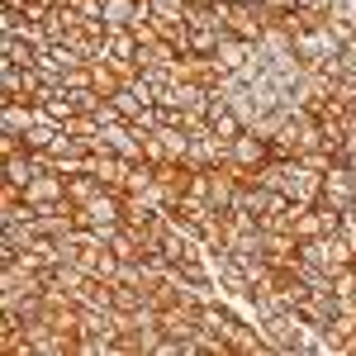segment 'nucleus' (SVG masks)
I'll return each instance as SVG.
<instances>
[{
	"instance_id": "obj_11",
	"label": "nucleus",
	"mask_w": 356,
	"mask_h": 356,
	"mask_svg": "<svg viewBox=\"0 0 356 356\" xmlns=\"http://www.w3.org/2000/svg\"><path fill=\"white\" fill-rule=\"evenodd\" d=\"M138 48H143V43H138L134 29H110V33H105V53L110 57H138Z\"/></svg>"
},
{
	"instance_id": "obj_13",
	"label": "nucleus",
	"mask_w": 356,
	"mask_h": 356,
	"mask_svg": "<svg viewBox=\"0 0 356 356\" xmlns=\"http://www.w3.org/2000/svg\"><path fill=\"white\" fill-rule=\"evenodd\" d=\"M138 15V0H105V29H129Z\"/></svg>"
},
{
	"instance_id": "obj_6",
	"label": "nucleus",
	"mask_w": 356,
	"mask_h": 356,
	"mask_svg": "<svg viewBox=\"0 0 356 356\" xmlns=\"http://www.w3.org/2000/svg\"><path fill=\"white\" fill-rule=\"evenodd\" d=\"M90 171L105 181V191H129V171H134V162H124L119 152H90Z\"/></svg>"
},
{
	"instance_id": "obj_3",
	"label": "nucleus",
	"mask_w": 356,
	"mask_h": 356,
	"mask_svg": "<svg viewBox=\"0 0 356 356\" xmlns=\"http://www.w3.org/2000/svg\"><path fill=\"white\" fill-rule=\"evenodd\" d=\"M76 219L86 228H114V223H124V191H100L90 204H76Z\"/></svg>"
},
{
	"instance_id": "obj_7",
	"label": "nucleus",
	"mask_w": 356,
	"mask_h": 356,
	"mask_svg": "<svg viewBox=\"0 0 356 356\" xmlns=\"http://www.w3.org/2000/svg\"><path fill=\"white\" fill-rule=\"evenodd\" d=\"M38 119H43V114H38L33 100H5V105H0V134H19L24 138Z\"/></svg>"
},
{
	"instance_id": "obj_12",
	"label": "nucleus",
	"mask_w": 356,
	"mask_h": 356,
	"mask_svg": "<svg viewBox=\"0 0 356 356\" xmlns=\"http://www.w3.org/2000/svg\"><path fill=\"white\" fill-rule=\"evenodd\" d=\"M110 105L119 110V119H124V124H143V114H147V105L138 100V95L129 90V86H124L119 95H110Z\"/></svg>"
},
{
	"instance_id": "obj_9",
	"label": "nucleus",
	"mask_w": 356,
	"mask_h": 356,
	"mask_svg": "<svg viewBox=\"0 0 356 356\" xmlns=\"http://www.w3.org/2000/svg\"><path fill=\"white\" fill-rule=\"evenodd\" d=\"M100 191H105V181H100L95 171H76V176H67V200H72V204H90Z\"/></svg>"
},
{
	"instance_id": "obj_2",
	"label": "nucleus",
	"mask_w": 356,
	"mask_h": 356,
	"mask_svg": "<svg viewBox=\"0 0 356 356\" xmlns=\"http://www.w3.org/2000/svg\"><path fill=\"white\" fill-rule=\"evenodd\" d=\"M318 204H328V209H352L356 204V166L352 162H332L323 171V191H318Z\"/></svg>"
},
{
	"instance_id": "obj_5",
	"label": "nucleus",
	"mask_w": 356,
	"mask_h": 356,
	"mask_svg": "<svg viewBox=\"0 0 356 356\" xmlns=\"http://www.w3.org/2000/svg\"><path fill=\"white\" fill-rule=\"evenodd\" d=\"M24 200L33 204V209L67 200V176H62V171H38V176H33V181L24 186Z\"/></svg>"
},
{
	"instance_id": "obj_8",
	"label": "nucleus",
	"mask_w": 356,
	"mask_h": 356,
	"mask_svg": "<svg viewBox=\"0 0 356 356\" xmlns=\"http://www.w3.org/2000/svg\"><path fill=\"white\" fill-rule=\"evenodd\" d=\"M214 62H219V72H243L247 62H252V43L238 38V33H223L219 48H214Z\"/></svg>"
},
{
	"instance_id": "obj_14",
	"label": "nucleus",
	"mask_w": 356,
	"mask_h": 356,
	"mask_svg": "<svg viewBox=\"0 0 356 356\" xmlns=\"http://www.w3.org/2000/svg\"><path fill=\"white\" fill-rule=\"evenodd\" d=\"M186 10H191V0H152V15H162V19H186Z\"/></svg>"
},
{
	"instance_id": "obj_15",
	"label": "nucleus",
	"mask_w": 356,
	"mask_h": 356,
	"mask_svg": "<svg viewBox=\"0 0 356 356\" xmlns=\"http://www.w3.org/2000/svg\"><path fill=\"white\" fill-rule=\"evenodd\" d=\"M261 5H266V10H271L275 19H280V15H290V10H295V0H261Z\"/></svg>"
},
{
	"instance_id": "obj_1",
	"label": "nucleus",
	"mask_w": 356,
	"mask_h": 356,
	"mask_svg": "<svg viewBox=\"0 0 356 356\" xmlns=\"http://www.w3.org/2000/svg\"><path fill=\"white\" fill-rule=\"evenodd\" d=\"M304 323H309V318H304L300 309H275L271 318H261L257 328H261V337L271 342V352H290V356H295V352H300Z\"/></svg>"
},
{
	"instance_id": "obj_10",
	"label": "nucleus",
	"mask_w": 356,
	"mask_h": 356,
	"mask_svg": "<svg viewBox=\"0 0 356 356\" xmlns=\"http://www.w3.org/2000/svg\"><path fill=\"white\" fill-rule=\"evenodd\" d=\"M57 134H62V124H53V119H38V124L24 134V147H29V152H48V147L57 143Z\"/></svg>"
},
{
	"instance_id": "obj_4",
	"label": "nucleus",
	"mask_w": 356,
	"mask_h": 356,
	"mask_svg": "<svg viewBox=\"0 0 356 356\" xmlns=\"http://www.w3.org/2000/svg\"><path fill=\"white\" fill-rule=\"evenodd\" d=\"M271 157H275V152H271V138L243 129V134L233 138V162H228V166H238V171H257V166L271 162Z\"/></svg>"
}]
</instances>
